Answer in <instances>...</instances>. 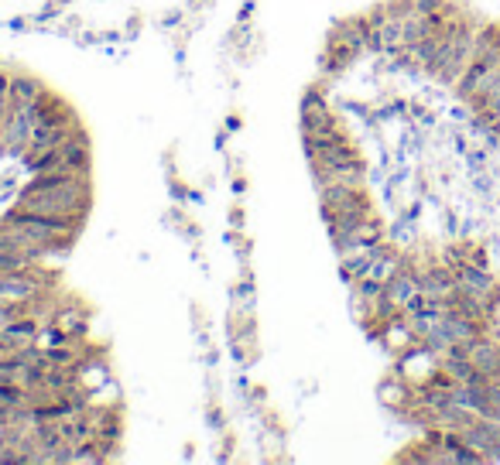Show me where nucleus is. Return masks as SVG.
<instances>
[{
    "mask_svg": "<svg viewBox=\"0 0 500 465\" xmlns=\"http://www.w3.org/2000/svg\"><path fill=\"white\" fill-rule=\"evenodd\" d=\"M21 209L45 212V216H76L83 219L89 206L86 174H35L31 185L21 192Z\"/></svg>",
    "mask_w": 500,
    "mask_h": 465,
    "instance_id": "f257e3e1",
    "label": "nucleus"
},
{
    "mask_svg": "<svg viewBox=\"0 0 500 465\" xmlns=\"http://www.w3.org/2000/svg\"><path fill=\"white\" fill-rule=\"evenodd\" d=\"M452 271H456V291L497 311V305H500V281L490 274L486 267H480V263H459V267H452Z\"/></svg>",
    "mask_w": 500,
    "mask_h": 465,
    "instance_id": "f03ea898",
    "label": "nucleus"
},
{
    "mask_svg": "<svg viewBox=\"0 0 500 465\" xmlns=\"http://www.w3.org/2000/svg\"><path fill=\"white\" fill-rule=\"evenodd\" d=\"M418 288H422V294L425 298H432V301H452L456 298V271L449 267L446 260L442 263H425V267H418Z\"/></svg>",
    "mask_w": 500,
    "mask_h": 465,
    "instance_id": "7ed1b4c3",
    "label": "nucleus"
},
{
    "mask_svg": "<svg viewBox=\"0 0 500 465\" xmlns=\"http://www.w3.org/2000/svg\"><path fill=\"white\" fill-rule=\"evenodd\" d=\"M466 360L473 362L483 377H500V339L494 332H480L473 343H466Z\"/></svg>",
    "mask_w": 500,
    "mask_h": 465,
    "instance_id": "20e7f679",
    "label": "nucleus"
},
{
    "mask_svg": "<svg viewBox=\"0 0 500 465\" xmlns=\"http://www.w3.org/2000/svg\"><path fill=\"white\" fill-rule=\"evenodd\" d=\"M38 322L35 315H21V318H11V322H4L0 325V335L11 343V349L18 352V349H28V345H38Z\"/></svg>",
    "mask_w": 500,
    "mask_h": 465,
    "instance_id": "39448f33",
    "label": "nucleus"
},
{
    "mask_svg": "<svg viewBox=\"0 0 500 465\" xmlns=\"http://www.w3.org/2000/svg\"><path fill=\"white\" fill-rule=\"evenodd\" d=\"M7 106H11V72L0 69V127L7 120Z\"/></svg>",
    "mask_w": 500,
    "mask_h": 465,
    "instance_id": "423d86ee",
    "label": "nucleus"
},
{
    "mask_svg": "<svg viewBox=\"0 0 500 465\" xmlns=\"http://www.w3.org/2000/svg\"><path fill=\"white\" fill-rule=\"evenodd\" d=\"M483 397H486V407L490 411H500V377H490L486 387H483Z\"/></svg>",
    "mask_w": 500,
    "mask_h": 465,
    "instance_id": "0eeeda50",
    "label": "nucleus"
},
{
    "mask_svg": "<svg viewBox=\"0 0 500 465\" xmlns=\"http://www.w3.org/2000/svg\"><path fill=\"white\" fill-rule=\"evenodd\" d=\"M11 356H14V349H11V343L0 335V360H11Z\"/></svg>",
    "mask_w": 500,
    "mask_h": 465,
    "instance_id": "6e6552de",
    "label": "nucleus"
}]
</instances>
